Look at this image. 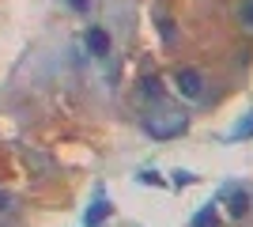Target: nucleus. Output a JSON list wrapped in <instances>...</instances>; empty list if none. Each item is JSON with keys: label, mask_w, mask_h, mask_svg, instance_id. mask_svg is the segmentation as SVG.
I'll list each match as a JSON object with an SVG mask.
<instances>
[{"label": "nucleus", "mask_w": 253, "mask_h": 227, "mask_svg": "<svg viewBox=\"0 0 253 227\" xmlns=\"http://www.w3.org/2000/svg\"><path fill=\"white\" fill-rule=\"evenodd\" d=\"M174 87H178L181 98H201L204 95V72H197V68H178Z\"/></svg>", "instance_id": "nucleus-1"}, {"label": "nucleus", "mask_w": 253, "mask_h": 227, "mask_svg": "<svg viewBox=\"0 0 253 227\" xmlns=\"http://www.w3.org/2000/svg\"><path fill=\"white\" fill-rule=\"evenodd\" d=\"M4 208H8V193H0V212H4Z\"/></svg>", "instance_id": "nucleus-10"}, {"label": "nucleus", "mask_w": 253, "mask_h": 227, "mask_svg": "<svg viewBox=\"0 0 253 227\" xmlns=\"http://www.w3.org/2000/svg\"><path fill=\"white\" fill-rule=\"evenodd\" d=\"M159 27H163V38H167V42H170V38H174V27H170V19H163V23H159Z\"/></svg>", "instance_id": "nucleus-8"}, {"label": "nucleus", "mask_w": 253, "mask_h": 227, "mask_svg": "<svg viewBox=\"0 0 253 227\" xmlns=\"http://www.w3.org/2000/svg\"><path fill=\"white\" fill-rule=\"evenodd\" d=\"M72 8H80V11H84V8H87V0H72Z\"/></svg>", "instance_id": "nucleus-11"}, {"label": "nucleus", "mask_w": 253, "mask_h": 227, "mask_svg": "<svg viewBox=\"0 0 253 227\" xmlns=\"http://www.w3.org/2000/svg\"><path fill=\"white\" fill-rule=\"evenodd\" d=\"M238 19H242L246 27L253 31V0H242V8H238Z\"/></svg>", "instance_id": "nucleus-7"}, {"label": "nucleus", "mask_w": 253, "mask_h": 227, "mask_svg": "<svg viewBox=\"0 0 253 227\" xmlns=\"http://www.w3.org/2000/svg\"><path fill=\"white\" fill-rule=\"evenodd\" d=\"M87 49L95 57H106L110 53V34H106L102 27H91V31H87Z\"/></svg>", "instance_id": "nucleus-2"}, {"label": "nucleus", "mask_w": 253, "mask_h": 227, "mask_svg": "<svg viewBox=\"0 0 253 227\" xmlns=\"http://www.w3.org/2000/svg\"><path fill=\"white\" fill-rule=\"evenodd\" d=\"M227 208H231V216H234V220H242L246 212H250V197H246L242 189H238V193H231V201H227Z\"/></svg>", "instance_id": "nucleus-3"}, {"label": "nucleus", "mask_w": 253, "mask_h": 227, "mask_svg": "<svg viewBox=\"0 0 253 227\" xmlns=\"http://www.w3.org/2000/svg\"><path fill=\"white\" fill-rule=\"evenodd\" d=\"M253 133V118H246V125H238V136H250Z\"/></svg>", "instance_id": "nucleus-9"}, {"label": "nucleus", "mask_w": 253, "mask_h": 227, "mask_svg": "<svg viewBox=\"0 0 253 227\" xmlns=\"http://www.w3.org/2000/svg\"><path fill=\"white\" fill-rule=\"evenodd\" d=\"M193 227H215V205L201 208V212H197V220H193Z\"/></svg>", "instance_id": "nucleus-4"}, {"label": "nucleus", "mask_w": 253, "mask_h": 227, "mask_svg": "<svg viewBox=\"0 0 253 227\" xmlns=\"http://www.w3.org/2000/svg\"><path fill=\"white\" fill-rule=\"evenodd\" d=\"M106 212H110V205H106V201H98V205H95V212H87V224H91V227H95V224H102V220H106Z\"/></svg>", "instance_id": "nucleus-5"}, {"label": "nucleus", "mask_w": 253, "mask_h": 227, "mask_svg": "<svg viewBox=\"0 0 253 227\" xmlns=\"http://www.w3.org/2000/svg\"><path fill=\"white\" fill-rule=\"evenodd\" d=\"M140 91H144V95H148V98H159V95H163V87H159V80H155V76H148Z\"/></svg>", "instance_id": "nucleus-6"}]
</instances>
